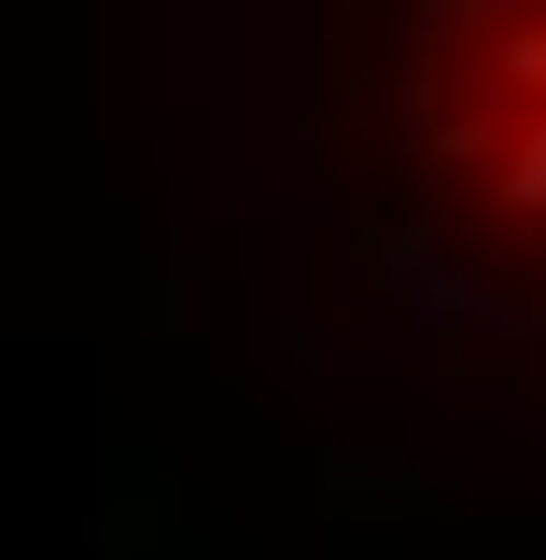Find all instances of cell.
I'll use <instances>...</instances> for the list:
<instances>
[{
    "label": "cell",
    "mask_w": 546,
    "mask_h": 560,
    "mask_svg": "<svg viewBox=\"0 0 546 560\" xmlns=\"http://www.w3.org/2000/svg\"><path fill=\"white\" fill-rule=\"evenodd\" d=\"M504 197H519V210H546V127H519V154H504Z\"/></svg>",
    "instance_id": "1"
}]
</instances>
